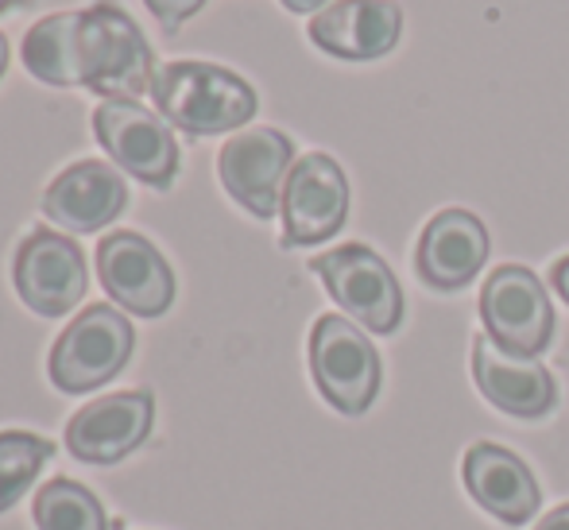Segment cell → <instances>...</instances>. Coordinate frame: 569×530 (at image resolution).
I'll return each mask as SVG.
<instances>
[{
    "label": "cell",
    "mask_w": 569,
    "mask_h": 530,
    "mask_svg": "<svg viewBox=\"0 0 569 530\" xmlns=\"http://www.w3.org/2000/svg\"><path fill=\"white\" fill-rule=\"evenodd\" d=\"M78 86L101 93L106 101H136L151 93L156 54L143 31L117 4H93L78 12L74 36Z\"/></svg>",
    "instance_id": "obj_1"
},
{
    "label": "cell",
    "mask_w": 569,
    "mask_h": 530,
    "mask_svg": "<svg viewBox=\"0 0 569 530\" xmlns=\"http://www.w3.org/2000/svg\"><path fill=\"white\" fill-rule=\"evenodd\" d=\"M151 101L159 117L190 136L237 132L256 117V90L213 62H167L156 70Z\"/></svg>",
    "instance_id": "obj_2"
},
{
    "label": "cell",
    "mask_w": 569,
    "mask_h": 530,
    "mask_svg": "<svg viewBox=\"0 0 569 530\" xmlns=\"http://www.w3.org/2000/svg\"><path fill=\"white\" fill-rule=\"evenodd\" d=\"M310 372L322 399L341 414H365L380 396V352L352 318L322 314L310 333Z\"/></svg>",
    "instance_id": "obj_3"
},
{
    "label": "cell",
    "mask_w": 569,
    "mask_h": 530,
    "mask_svg": "<svg viewBox=\"0 0 569 530\" xmlns=\"http://www.w3.org/2000/svg\"><path fill=\"white\" fill-rule=\"evenodd\" d=\"M136 333L128 326V318L117 307H86L82 314L62 329V337L54 341L47 372L51 383L67 396H86V391L109 383L120 368L132 357Z\"/></svg>",
    "instance_id": "obj_4"
},
{
    "label": "cell",
    "mask_w": 569,
    "mask_h": 530,
    "mask_svg": "<svg viewBox=\"0 0 569 530\" xmlns=\"http://www.w3.org/2000/svg\"><path fill=\"white\" fill-rule=\"evenodd\" d=\"M310 271L326 283L330 299L357 326L372 333H396L403 321V287L396 271L365 244H341L310 260Z\"/></svg>",
    "instance_id": "obj_5"
},
{
    "label": "cell",
    "mask_w": 569,
    "mask_h": 530,
    "mask_svg": "<svg viewBox=\"0 0 569 530\" xmlns=\"http://www.w3.org/2000/svg\"><path fill=\"white\" fill-rule=\"evenodd\" d=\"M480 321L485 333L516 357H539L555 337V307L547 287L523 263H503L488 276L480 291Z\"/></svg>",
    "instance_id": "obj_6"
},
{
    "label": "cell",
    "mask_w": 569,
    "mask_h": 530,
    "mask_svg": "<svg viewBox=\"0 0 569 530\" xmlns=\"http://www.w3.org/2000/svg\"><path fill=\"white\" fill-rule=\"evenodd\" d=\"M93 132L117 171L140 179L143 187L167 190L179 174V143L167 120L136 101H101L93 112Z\"/></svg>",
    "instance_id": "obj_7"
},
{
    "label": "cell",
    "mask_w": 569,
    "mask_h": 530,
    "mask_svg": "<svg viewBox=\"0 0 569 530\" xmlns=\"http://www.w3.org/2000/svg\"><path fill=\"white\" fill-rule=\"evenodd\" d=\"M16 291L39 318H62L86 299L90 268L82 248L54 229H36L16 248Z\"/></svg>",
    "instance_id": "obj_8"
},
{
    "label": "cell",
    "mask_w": 569,
    "mask_h": 530,
    "mask_svg": "<svg viewBox=\"0 0 569 530\" xmlns=\"http://www.w3.org/2000/svg\"><path fill=\"white\" fill-rule=\"evenodd\" d=\"M291 167H295V143L279 128L237 132L218 156L221 187L229 190L232 202L244 206L260 221L279 213Z\"/></svg>",
    "instance_id": "obj_9"
},
{
    "label": "cell",
    "mask_w": 569,
    "mask_h": 530,
    "mask_svg": "<svg viewBox=\"0 0 569 530\" xmlns=\"http://www.w3.org/2000/svg\"><path fill=\"white\" fill-rule=\"evenodd\" d=\"M283 248L322 244L349 217V179L330 156L310 151L295 159L283 187Z\"/></svg>",
    "instance_id": "obj_10"
},
{
    "label": "cell",
    "mask_w": 569,
    "mask_h": 530,
    "mask_svg": "<svg viewBox=\"0 0 569 530\" xmlns=\"http://www.w3.org/2000/svg\"><path fill=\"white\" fill-rule=\"evenodd\" d=\"M98 276L109 299L136 318H159L174 302V271L140 232L120 229L98 244Z\"/></svg>",
    "instance_id": "obj_11"
},
{
    "label": "cell",
    "mask_w": 569,
    "mask_h": 530,
    "mask_svg": "<svg viewBox=\"0 0 569 530\" xmlns=\"http://www.w3.org/2000/svg\"><path fill=\"white\" fill-rule=\"evenodd\" d=\"M156 399L148 391H120L86 403L67 426V449L86 464H113L148 441Z\"/></svg>",
    "instance_id": "obj_12"
},
{
    "label": "cell",
    "mask_w": 569,
    "mask_h": 530,
    "mask_svg": "<svg viewBox=\"0 0 569 530\" xmlns=\"http://www.w3.org/2000/svg\"><path fill=\"white\" fill-rule=\"evenodd\" d=\"M472 380L488 403L516 419H542L558 403L555 376L539 364V357H516L488 333L472 341Z\"/></svg>",
    "instance_id": "obj_13"
},
{
    "label": "cell",
    "mask_w": 569,
    "mask_h": 530,
    "mask_svg": "<svg viewBox=\"0 0 569 530\" xmlns=\"http://www.w3.org/2000/svg\"><path fill=\"white\" fill-rule=\"evenodd\" d=\"M128 206V187L117 167L82 159L70 163L43 194V213L67 232H98L113 224Z\"/></svg>",
    "instance_id": "obj_14"
},
{
    "label": "cell",
    "mask_w": 569,
    "mask_h": 530,
    "mask_svg": "<svg viewBox=\"0 0 569 530\" xmlns=\"http://www.w3.org/2000/svg\"><path fill=\"white\" fill-rule=\"evenodd\" d=\"M488 260V229L469 210H442L419 237L415 268L435 291H461Z\"/></svg>",
    "instance_id": "obj_15"
},
{
    "label": "cell",
    "mask_w": 569,
    "mask_h": 530,
    "mask_svg": "<svg viewBox=\"0 0 569 530\" xmlns=\"http://www.w3.org/2000/svg\"><path fill=\"white\" fill-rule=\"evenodd\" d=\"M403 12L396 0H338L310 20V39L333 59H380L399 43Z\"/></svg>",
    "instance_id": "obj_16"
},
{
    "label": "cell",
    "mask_w": 569,
    "mask_h": 530,
    "mask_svg": "<svg viewBox=\"0 0 569 530\" xmlns=\"http://www.w3.org/2000/svg\"><path fill=\"white\" fill-rule=\"evenodd\" d=\"M461 477L472 500H477L488 516H496L508 527L527 523L542 503L535 472L527 469L516 453L492 446V441H477V446L465 453Z\"/></svg>",
    "instance_id": "obj_17"
},
{
    "label": "cell",
    "mask_w": 569,
    "mask_h": 530,
    "mask_svg": "<svg viewBox=\"0 0 569 530\" xmlns=\"http://www.w3.org/2000/svg\"><path fill=\"white\" fill-rule=\"evenodd\" d=\"M78 12H54L23 36V67L43 86H78Z\"/></svg>",
    "instance_id": "obj_18"
},
{
    "label": "cell",
    "mask_w": 569,
    "mask_h": 530,
    "mask_svg": "<svg viewBox=\"0 0 569 530\" xmlns=\"http://www.w3.org/2000/svg\"><path fill=\"white\" fill-rule=\"evenodd\" d=\"M36 527L39 530H109V519L90 488L59 477L39 488Z\"/></svg>",
    "instance_id": "obj_19"
},
{
    "label": "cell",
    "mask_w": 569,
    "mask_h": 530,
    "mask_svg": "<svg viewBox=\"0 0 569 530\" xmlns=\"http://www.w3.org/2000/svg\"><path fill=\"white\" fill-rule=\"evenodd\" d=\"M51 453H54V441L39 438V433H23V430L0 433V511H8L36 484L39 469H43Z\"/></svg>",
    "instance_id": "obj_20"
},
{
    "label": "cell",
    "mask_w": 569,
    "mask_h": 530,
    "mask_svg": "<svg viewBox=\"0 0 569 530\" xmlns=\"http://www.w3.org/2000/svg\"><path fill=\"white\" fill-rule=\"evenodd\" d=\"M143 4H148V12L156 16L167 31H174L179 23H187L206 0H143Z\"/></svg>",
    "instance_id": "obj_21"
},
{
    "label": "cell",
    "mask_w": 569,
    "mask_h": 530,
    "mask_svg": "<svg viewBox=\"0 0 569 530\" xmlns=\"http://www.w3.org/2000/svg\"><path fill=\"white\" fill-rule=\"evenodd\" d=\"M550 283H555V291L566 299V307H569V256H562V260L550 268Z\"/></svg>",
    "instance_id": "obj_22"
},
{
    "label": "cell",
    "mask_w": 569,
    "mask_h": 530,
    "mask_svg": "<svg viewBox=\"0 0 569 530\" xmlns=\"http://www.w3.org/2000/svg\"><path fill=\"white\" fill-rule=\"evenodd\" d=\"M279 4H283L287 12L307 16V12H322V8H330V0H279Z\"/></svg>",
    "instance_id": "obj_23"
},
{
    "label": "cell",
    "mask_w": 569,
    "mask_h": 530,
    "mask_svg": "<svg viewBox=\"0 0 569 530\" xmlns=\"http://www.w3.org/2000/svg\"><path fill=\"white\" fill-rule=\"evenodd\" d=\"M535 530H569V503H566V508H558V511H550V516L542 519Z\"/></svg>",
    "instance_id": "obj_24"
},
{
    "label": "cell",
    "mask_w": 569,
    "mask_h": 530,
    "mask_svg": "<svg viewBox=\"0 0 569 530\" xmlns=\"http://www.w3.org/2000/svg\"><path fill=\"white\" fill-rule=\"evenodd\" d=\"M4 70H8V39L0 36V78H4Z\"/></svg>",
    "instance_id": "obj_25"
},
{
    "label": "cell",
    "mask_w": 569,
    "mask_h": 530,
    "mask_svg": "<svg viewBox=\"0 0 569 530\" xmlns=\"http://www.w3.org/2000/svg\"><path fill=\"white\" fill-rule=\"evenodd\" d=\"M16 4H28V0H0V16H4L8 8H16Z\"/></svg>",
    "instance_id": "obj_26"
}]
</instances>
